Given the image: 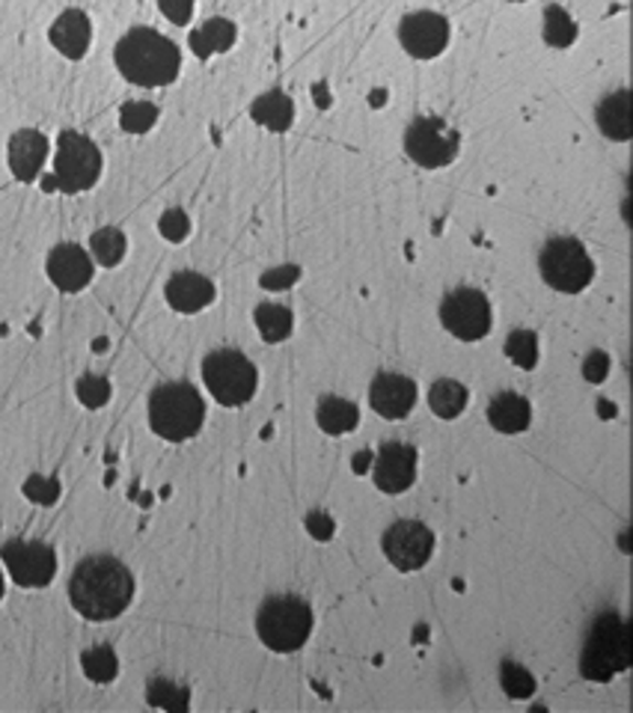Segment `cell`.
Masks as SVG:
<instances>
[{"instance_id": "cell-9", "label": "cell", "mask_w": 633, "mask_h": 713, "mask_svg": "<svg viewBox=\"0 0 633 713\" xmlns=\"http://www.w3.org/2000/svg\"><path fill=\"white\" fill-rule=\"evenodd\" d=\"M461 149V134L440 117L414 119L405 131V152L414 164L426 170H440L455 161Z\"/></svg>"}, {"instance_id": "cell-24", "label": "cell", "mask_w": 633, "mask_h": 713, "mask_svg": "<svg viewBox=\"0 0 633 713\" xmlns=\"http://www.w3.org/2000/svg\"><path fill=\"white\" fill-rule=\"evenodd\" d=\"M429 404L440 420H455V417H461L464 408H468V387L459 381L443 378V381H438L434 387H431Z\"/></svg>"}, {"instance_id": "cell-16", "label": "cell", "mask_w": 633, "mask_h": 713, "mask_svg": "<svg viewBox=\"0 0 633 713\" xmlns=\"http://www.w3.org/2000/svg\"><path fill=\"white\" fill-rule=\"evenodd\" d=\"M45 268L60 292H81L93 280V259L81 245H57L49 253Z\"/></svg>"}, {"instance_id": "cell-29", "label": "cell", "mask_w": 633, "mask_h": 713, "mask_svg": "<svg viewBox=\"0 0 633 713\" xmlns=\"http://www.w3.org/2000/svg\"><path fill=\"white\" fill-rule=\"evenodd\" d=\"M545 40L554 48H568L577 40V24L562 7H547L545 12Z\"/></svg>"}, {"instance_id": "cell-11", "label": "cell", "mask_w": 633, "mask_h": 713, "mask_svg": "<svg viewBox=\"0 0 633 713\" xmlns=\"http://www.w3.org/2000/svg\"><path fill=\"white\" fill-rule=\"evenodd\" d=\"M0 559L12 580L24 588L49 586L57 574V553L42 541H7L0 548Z\"/></svg>"}, {"instance_id": "cell-37", "label": "cell", "mask_w": 633, "mask_h": 713, "mask_svg": "<svg viewBox=\"0 0 633 713\" xmlns=\"http://www.w3.org/2000/svg\"><path fill=\"white\" fill-rule=\"evenodd\" d=\"M158 7L173 24H187L194 15V0H158Z\"/></svg>"}, {"instance_id": "cell-1", "label": "cell", "mask_w": 633, "mask_h": 713, "mask_svg": "<svg viewBox=\"0 0 633 713\" xmlns=\"http://www.w3.org/2000/svg\"><path fill=\"white\" fill-rule=\"evenodd\" d=\"M68 601L89 622H110L135 601V576L117 557L81 559L68 580Z\"/></svg>"}, {"instance_id": "cell-6", "label": "cell", "mask_w": 633, "mask_h": 713, "mask_svg": "<svg viewBox=\"0 0 633 713\" xmlns=\"http://www.w3.org/2000/svg\"><path fill=\"white\" fill-rule=\"evenodd\" d=\"M256 366L242 352L221 348L203 360V381L208 392L226 408H238L254 399L256 392Z\"/></svg>"}, {"instance_id": "cell-30", "label": "cell", "mask_w": 633, "mask_h": 713, "mask_svg": "<svg viewBox=\"0 0 633 713\" xmlns=\"http://www.w3.org/2000/svg\"><path fill=\"white\" fill-rule=\"evenodd\" d=\"M506 357L521 369H536L538 363V336L533 331H515L508 333L506 339Z\"/></svg>"}, {"instance_id": "cell-3", "label": "cell", "mask_w": 633, "mask_h": 713, "mask_svg": "<svg viewBox=\"0 0 633 713\" xmlns=\"http://www.w3.org/2000/svg\"><path fill=\"white\" fill-rule=\"evenodd\" d=\"M205 422V401L194 383H161L149 396V425L158 437L182 443L200 434Z\"/></svg>"}, {"instance_id": "cell-2", "label": "cell", "mask_w": 633, "mask_h": 713, "mask_svg": "<svg viewBox=\"0 0 633 713\" xmlns=\"http://www.w3.org/2000/svg\"><path fill=\"white\" fill-rule=\"evenodd\" d=\"M114 60L122 78L137 87H167L179 78L182 69V54L175 48V42L152 28L128 30L117 42Z\"/></svg>"}, {"instance_id": "cell-20", "label": "cell", "mask_w": 633, "mask_h": 713, "mask_svg": "<svg viewBox=\"0 0 633 713\" xmlns=\"http://www.w3.org/2000/svg\"><path fill=\"white\" fill-rule=\"evenodd\" d=\"M487 420L491 425L500 431V434H521V431L529 429V420H533V408L524 396L506 390L497 392L491 404H487Z\"/></svg>"}, {"instance_id": "cell-13", "label": "cell", "mask_w": 633, "mask_h": 713, "mask_svg": "<svg viewBox=\"0 0 633 713\" xmlns=\"http://www.w3.org/2000/svg\"><path fill=\"white\" fill-rule=\"evenodd\" d=\"M399 42L401 48L408 51L410 57L431 60L443 54L449 42V21L438 12H410L399 24Z\"/></svg>"}, {"instance_id": "cell-27", "label": "cell", "mask_w": 633, "mask_h": 713, "mask_svg": "<svg viewBox=\"0 0 633 713\" xmlns=\"http://www.w3.org/2000/svg\"><path fill=\"white\" fill-rule=\"evenodd\" d=\"M256 327L262 333L265 343H283L286 336L292 333V313L286 306H277V303H262L256 310Z\"/></svg>"}, {"instance_id": "cell-36", "label": "cell", "mask_w": 633, "mask_h": 713, "mask_svg": "<svg viewBox=\"0 0 633 713\" xmlns=\"http://www.w3.org/2000/svg\"><path fill=\"white\" fill-rule=\"evenodd\" d=\"M24 494H28L33 503H42V506H51L60 494L57 479H42V476H30L28 485H24Z\"/></svg>"}, {"instance_id": "cell-21", "label": "cell", "mask_w": 633, "mask_h": 713, "mask_svg": "<svg viewBox=\"0 0 633 713\" xmlns=\"http://www.w3.org/2000/svg\"><path fill=\"white\" fill-rule=\"evenodd\" d=\"M598 126L604 131L607 138L613 140H627L633 134V122H631V93L627 89H619L613 96H607L601 105H598Z\"/></svg>"}, {"instance_id": "cell-25", "label": "cell", "mask_w": 633, "mask_h": 713, "mask_svg": "<svg viewBox=\"0 0 633 713\" xmlns=\"http://www.w3.org/2000/svg\"><path fill=\"white\" fill-rule=\"evenodd\" d=\"M256 122H262L265 128H271V131H286V128L292 126L294 108L292 101L283 96V93H268L256 101L254 108H250Z\"/></svg>"}, {"instance_id": "cell-14", "label": "cell", "mask_w": 633, "mask_h": 713, "mask_svg": "<svg viewBox=\"0 0 633 713\" xmlns=\"http://www.w3.org/2000/svg\"><path fill=\"white\" fill-rule=\"evenodd\" d=\"M372 479L384 494H405L417 479V450L410 443H384Z\"/></svg>"}, {"instance_id": "cell-10", "label": "cell", "mask_w": 633, "mask_h": 713, "mask_svg": "<svg viewBox=\"0 0 633 713\" xmlns=\"http://www.w3.org/2000/svg\"><path fill=\"white\" fill-rule=\"evenodd\" d=\"M440 322L455 339L479 343L491 333V303L479 289H455L440 303Z\"/></svg>"}, {"instance_id": "cell-32", "label": "cell", "mask_w": 633, "mask_h": 713, "mask_svg": "<svg viewBox=\"0 0 633 713\" xmlns=\"http://www.w3.org/2000/svg\"><path fill=\"white\" fill-rule=\"evenodd\" d=\"M500 684L512 699H529L536 693V678L526 672L524 666L512 663V660H506L503 669H500Z\"/></svg>"}, {"instance_id": "cell-8", "label": "cell", "mask_w": 633, "mask_h": 713, "mask_svg": "<svg viewBox=\"0 0 633 713\" xmlns=\"http://www.w3.org/2000/svg\"><path fill=\"white\" fill-rule=\"evenodd\" d=\"M101 176V152L89 138L78 131H63L57 140V161H54V185L66 194L89 191Z\"/></svg>"}, {"instance_id": "cell-39", "label": "cell", "mask_w": 633, "mask_h": 713, "mask_svg": "<svg viewBox=\"0 0 633 713\" xmlns=\"http://www.w3.org/2000/svg\"><path fill=\"white\" fill-rule=\"evenodd\" d=\"M0 597H3V574H0Z\"/></svg>"}, {"instance_id": "cell-17", "label": "cell", "mask_w": 633, "mask_h": 713, "mask_svg": "<svg viewBox=\"0 0 633 713\" xmlns=\"http://www.w3.org/2000/svg\"><path fill=\"white\" fill-rule=\"evenodd\" d=\"M49 158V140L33 128H21L10 138V170L19 182H36Z\"/></svg>"}, {"instance_id": "cell-38", "label": "cell", "mask_w": 633, "mask_h": 713, "mask_svg": "<svg viewBox=\"0 0 633 713\" xmlns=\"http://www.w3.org/2000/svg\"><path fill=\"white\" fill-rule=\"evenodd\" d=\"M607 371H610V357H607L604 352H592L589 357H586V363H583L586 381L601 383L607 378Z\"/></svg>"}, {"instance_id": "cell-18", "label": "cell", "mask_w": 633, "mask_h": 713, "mask_svg": "<svg viewBox=\"0 0 633 713\" xmlns=\"http://www.w3.org/2000/svg\"><path fill=\"white\" fill-rule=\"evenodd\" d=\"M51 45L68 60H81L87 54L89 42H93V24H89L87 12L66 10L49 30Z\"/></svg>"}, {"instance_id": "cell-12", "label": "cell", "mask_w": 633, "mask_h": 713, "mask_svg": "<svg viewBox=\"0 0 633 713\" xmlns=\"http://www.w3.org/2000/svg\"><path fill=\"white\" fill-rule=\"evenodd\" d=\"M384 557L390 559L396 571H419L434 553V536L419 520H399L384 532Z\"/></svg>"}, {"instance_id": "cell-34", "label": "cell", "mask_w": 633, "mask_h": 713, "mask_svg": "<svg viewBox=\"0 0 633 713\" xmlns=\"http://www.w3.org/2000/svg\"><path fill=\"white\" fill-rule=\"evenodd\" d=\"M78 399L87 404V408H101L108 404L110 399V383L105 378H93V375H84L78 381Z\"/></svg>"}, {"instance_id": "cell-4", "label": "cell", "mask_w": 633, "mask_h": 713, "mask_svg": "<svg viewBox=\"0 0 633 713\" xmlns=\"http://www.w3.org/2000/svg\"><path fill=\"white\" fill-rule=\"evenodd\" d=\"M256 634L271 651L292 655L312 634V609L303 597L273 595L256 613Z\"/></svg>"}, {"instance_id": "cell-23", "label": "cell", "mask_w": 633, "mask_h": 713, "mask_svg": "<svg viewBox=\"0 0 633 713\" xmlns=\"http://www.w3.org/2000/svg\"><path fill=\"white\" fill-rule=\"evenodd\" d=\"M235 42V24L226 19H208L203 28L191 33V48L196 57H212L221 51H229Z\"/></svg>"}, {"instance_id": "cell-7", "label": "cell", "mask_w": 633, "mask_h": 713, "mask_svg": "<svg viewBox=\"0 0 633 713\" xmlns=\"http://www.w3.org/2000/svg\"><path fill=\"white\" fill-rule=\"evenodd\" d=\"M538 268L550 289L566 294L583 292L594 277L592 256L586 253V247L577 238H550L541 247Z\"/></svg>"}, {"instance_id": "cell-22", "label": "cell", "mask_w": 633, "mask_h": 713, "mask_svg": "<svg viewBox=\"0 0 633 713\" xmlns=\"http://www.w3.org/2000/svg\"><path fill=\"white\" fill-rule=\"evenodd\" d=\"M315 420H319L322 431L336 437V434H348V431L357 429L361 411H357L354 401L340 399V396H324V399H319V408H315Z\"/></svg>"}, {"instance_id": "cell-35", "label": "cell", "mask_w": 633, "mask_h": 713, "mask_svg": "<svg viewBox=\"0 0 633 713\" xmlns=\"http://www.w3.org/2000/svg\"><path fill=\"white\" fill-rule=\"evenodd\" d=\"M158 229H161V235H164L167 241L179 245V241H185L187 233H191V220H187L185 212L170 208V212H164V217L158 220Z\"/></svg>"}, {"instance_id": "cell-19", "label": "cell", "mask_w": 633, "mask_h": 713, "mask_svg": "<svg viewBox=\"0 0 633 713\" xmlns=\"http://www.w3.org/2000/svg\"><path fill=\"white\" fill-rule=\"evenodd\" d=\"M164 294L167 303L179 313H200L215 301V285L208 277L196 274V271H182V274L170 277Z\"/></svg>"}, {"instance_id": "cell-28", "label": "cell", "mask_w": 633, "mask_h": 713, "mask_svg": "<svg viewBox=\"0 0 633 713\" xmlns=\"http://www.w3.org/2000/svg\"><path fill=\"white\" fill-rule=\"evenodd\" d=\"M89 247H93V259L98 264H105V268H114V264L122 262V256H126V235L119 233L117 226H105V229H98L89 238Z\"/></svg>"}, {"instance_id": "cell-15", "label": "cell", "mask_w": 633, "mask_h": 713, "mask_svg": "<svg viewBox=\"0 0 633 713\" xmlns=\"http://www.w3.org/2000/svg\"><path fill=\"white\" fill-rule=\"evenodd\" d=\"M369 404L384 420H405L417 404V383L408 375L380 371L369 387Z\"/></svg>"}, {"instance_id": "cell-26", "label": "cell", "mask_w": 633, "mask_h": 713, "mask_svg": "<svg viewBox=\"0 0 633 713\" xmlns=\"http://www.w3.org/2000/svg\"><path fill=\"white\" fill-rule=\"evenodd\" d=\"M81 666H84V674H87L89 681H96V684H110L119 674V660L110 645H96V648L84 651L81 655Z\"/></svg>"}, {"instance_id": "cell-31", "label": "cell", "mask_w": 633, "mask_h": 713, "mask_svg": "<svg viewBox=\"0 0 633 713\" xmlns=\"http://www.w3.org/2000/svg\"><path fill=\"white\" fill-rule=\"evenodd\" d=\"M119 122L128 134H147L158 122V108L149 101H128L126 108L119 110Z\"/></svg>"}, {"instance_id": "cell-5", "label": "cell", "mask_w": 633, "mask_h": 713, "mask_svg": "<svg viewBox=\"0 0 633 713\" xmlns=\"http://www.w3.org/2000/svg\"><path fill=\"white\" fill-rule=\"evenodd\" d=\"M627 666H631V630L619 616H601L594 622L580 657V672L589 681H610Z\"/></svg>"}, {"instance_id": "cell-33", "label": "cell", "mask_w": 633, "mask_h": 713, "mask_svg": "<svg viewBox=\"0 0 633 713\" xmlns=\"http://www.w3.org/2000/svg\"><path fill=\"white\" fill-rule=\"evenodd\" d=\"M149 704L167 707V711H185L187 690L185 687H175L173 681L155 678V681H149Z\"/></svg>"}]
</instances>
